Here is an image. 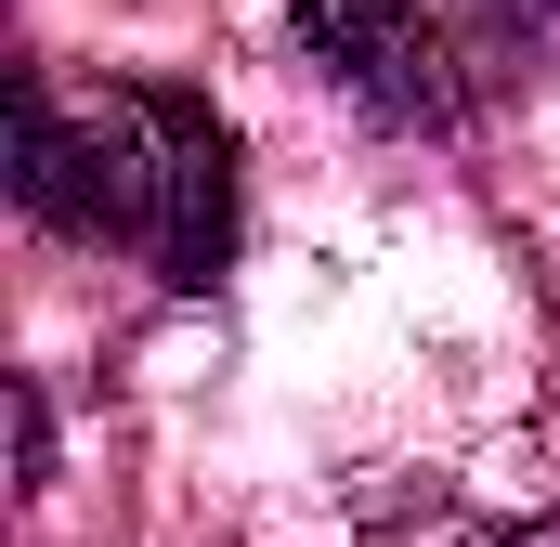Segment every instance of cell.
<instances>
[{
    "label": "cell",
    "instance_id": "6da1fadb",
    "mask_svg": "<svg viewBox=\"0 0 560 547\" xmlns=\"http://www.w3.org/2000/svg\"><path fill=\"white\" fill-rule=\"evenodd\" d=\"M13 196L79 248H131L156 287H222L248 170H235V118L183 79H92V92L26 79Z\"/></svg>",
    "mask_w": 560,
    "mask_h": 547
},
{
    "label": "cell",
    "instance_id": "7a4b0ae2",
    "mask_svg": "<svg viewBox=\"0 0 560 547\" xmlns=\"http://www.w3.org/2000/svg\"><path fill=\"white\" fill-rule=\"evenodd\" d=\"M287 26H300V53H313L365 118H392V131H443V118H469V92H482V53H469V13H456V0H287Z\"/></svg>",
    "mask_w": 560,
    "mask_h": 547
},
{
    "label": "cell",
    "instance_id": "3957f363",
    "mask_svg": "<svg viewBox=\"0 0 560 547\" xmlns=\"http://www.w3.org/2000/svg\"><path fill=\"white\" fill-rule=\"evenodd\" d=\"M482 547H560V522H522V535H482Z\"/></svg>",
    "mask_w": 560,
    "mask_h": 547
}]
</instances>
